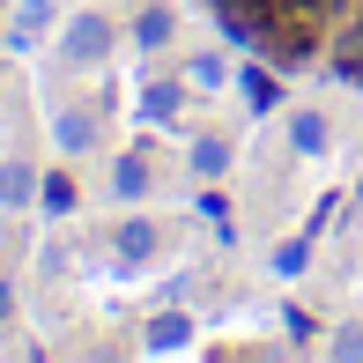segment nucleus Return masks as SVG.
Segmentation results:
<instances>
[{"mask_svg":"<svg viewBox=\"0 0 363 363\" xmlns=\"http://www.w3.org/2000/svg\"><path fill=\"white\" fill-rule=\"evenodd\" d=\"M111 52H119V23H111L104 8L67 15V30H60V67H104Z\"/></svg>","mask_w":363,"mask_h":363,"instance_id":"f257e3e1","label":"nucleus"},{"mask_svg":"<svg viewBox=\"0 0 363 363\" xmlns=\"http://www.w3.org/2000/svg\"><path fill=\"white\" fill-rule=\"evenodd\" d=\"M104 141V111L96 104H52V148L60 156H89Z\"/></svg>","mask_w":363,"mask_h":363,"instance_id":"f03ea898","label":"nucleus"},{"mask_svg":"<svg viewBox=\"0 0 363 363\" xmlns=\"http://www.w3.org/2000/svg\"><path fill=\"white\" fill-rule=\"evenodd\" d=\"M111 252H119L126 267H148V259L163 252V223L156 216H126L119 230H111Z\"/></svg>","mask_w":363,"mask_h":363,"instance_id":"7ed1b4c3","label":"nucleus"},{"mask_svg":"<svg viewBox=\"0 0 363 363\" xmlns=\"http://www.w3.org/2000/svg\"><path fill=\"white\" fill-rule=\"evenodd\" d=\"M289 148L296 156H326V148H334V119H326L319 104H296L289 111Z\"/></svg>","mask_w":363,"mask_h":363,"instance_id":"20e7f679","label":"nucleus"},{"mask_svg":"<svg viewBox=\"0 0 363 363\" xmlns=\"http://www.w3.org/2000/svg\"><path fill=\"white\" fill-rule=\"evenodd\" d=\"M148 186H156L148 156H141V148H126V156H119V171H111V193H119V201L134 208V201H148Z\"/></svg>","mask_w":363,"mask_h":363,"instance_id":"39448f33","label":"nucleus"},{"mask_svg":"<svg viewBox=\"0 0 363 363\" xmlns=\"http://www.w3.org/2000/svg\"><path fill=\"white\" fill-rule=\"evenodd\" d=\"M45 30H52V0H23L15 23H8V45H38Z\"/></svg>","mask_w":363,"mask_h":363,"instance_id":"423d86ee","label":"nucleus"},{"mask_svg":"<svg viewBox=\"0 0 363 363\" xmlns=\"http://www.w3.org/2000/svg\"><path fill=\"white\" fill-rule=\"evenodd\" d=\"M171 30H178L171 8H141V15H134V45H141V52H163V45H171Z\"/></svg>","mask_w":363,"mask_h":363,"instance_id":"0eeeda50","label":"nucleus"},{"mask_svg":"<svg viewBox=\"0 0 363 363\" xmlns=\"http://www.w3.org/2000/svg\"><path fill=\"white\" fill-rule=\"evenodd\" d=\"M38 201V178H30V163H0V208H30Z\"/></svg>","mask_w":363,"mask_h":363,"instance_id":"6e6552de","label":"nucleus"},{"mask_svg":"<svg viewBox=\"0 0 363 363\" xmlns=\"http://www.w3.org/2000/svg\"><path fill=\"white\" fill-rule=\"evenodd\" d=\"M141 111H148V119H178V82L171 74H163V82H141Z\"/></svg>","mask_w":363,"mask_h":363,"instance_id":"1a4fd4ad","label":"nucleus"},{"mask_svg":"<svg viewBox=\"0 0 363 363\" xmlns=\"http://www.w3.org/2000/svg\"><path fill=\"white\" fill-rule=\"evenodd\" d=\"M245 104H252V111H274V104H282V82H274L267 67H245Z\"/></svg>","mask_w":363,"mask_h":363,"instance_id":"9d476101","label":"nucleus"},{"mask_svg":"<svg viewBox=\"0 0 363 363\" xmlns=\"http://www.w3.org/2000/svg\"><path fill=\"white\" fill-rule=\"evenodd\" d=\"M193 171H201V178H223V171H230V141L201 134V141H193Z\"/></svg>","mask_w":363,"mask_h":363,"instance_id":"9b49d317","label":"nucleus"},{"mask_svg":"<svg viewBox=\"0 0 363 363\" xmlns=\"http://www.w3.org/2000/svg\"><path fill=\"white\" fill-rule=\"evenodd\" d=\"M148 349H186V319H178V311L148 319Z\"/></svg>","mask_w":363,"mask_h":363,"instance_id":"f8f14e48","label":"nucleus"},{"mask_svg":"<svg viewBox=\"0 0 363 363\" xmlns=\"http://www.w3.org/2000/svg\"><path fill=\"white\" fill-rule=\"evenodd\" d=\"M38 201H45V216H67V208H74V186H67V178H45Z\"/></svg>","mask_w":363,"mask_h":363,"instance_id":"ddd939ff","label":"nucleus"},{"mask_svg":"<svg viewBox=\"0 0 363 363\" xmlns=\"http://www.w3.org/2000/svg\"><path fill=\"white\" fill-rule=\"evenodd\" d=\"M193 82H201V89H216V82H223V60H193V67H186Z\"/></svg>","mask_w":363,"mask_h":363,"instance_id":"4468645a","label":"nucleus"},{"mask_svg":"<svg viewBox=\"0 0 363 363\" xmlns=\"http://www.w3.org/2000/svg\"><path fill=\"white\" fill-rule=\"evenodd\" d=\"M8 319H15V289L0 282V326H8Z\"/></svg>","mask_w":363,"mask_h":363,"instance_id":"2eb2a0df","label":"nucleus"},{"mask_svg":"<svg viewBox=\"0 0 363 363\" xmlns=\"http://www.w3.org/2000/svg\"><path fill=\"white\" fill-rule=\"evenodd\" d=\"M356 201H363V178H356Z\"/></svg>","mask_w":363,"mask_h":363,"instance_id":"dca6fc26","label":"nucleus"},{"mask_svg":"<svg viewBox=\"0 0 363 363\" xmlns=\"http://www.w3.org/2000/svg\"><path fill=\"white\" fill-rule=\"evenodd\" d=\"M0 45H8V30H0Z\"/></svg>","mask_w":363,"mask_h":363,"instance_id":"f3484780","label":"nucleus"}]
</instances>
